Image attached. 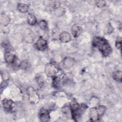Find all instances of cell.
<instances>
[{
    "label": "cell",
    "mask_w": 122,
    "mask_h": 122,
    "mask_svg": "<svg viewBox=\"0 0 122 122\" xmlns=\"http://www.w3.org/2000/svg\"><path fill=\"white\" fill-rule=\"evenodd\" d=\"M93 47L98 48L104 57L108 56L112 52V48L108 41L104 38L95 37L92 42Z\"/></svg>",
    "instance_id": "obj_1"
},
{
    "label": "cell",
    "mask_w": 122,
    "mask_h": 122,
    "mask_svg": "<svg viewBox=\"0 0 122 122\" xmlns=\"http://www.w3.org/2000/svg\"><path fill=\"white\" fill-rule=\"evenodd\" d=\"M106 110L104 106L100 105L92 108L90 111V118L92 121H98L103 115Z\"/></svg>",
    "instance_id": "obj_2"
},
{
    "label": "cell",
    "mask_w": 122,
    "mask_h": 122,
    "mask_svg": "<svg viewBox=\"0 0 122 122\" xmlns=\"http://www.w3.org/2000/svg\"><path fill=\"white\" fill-rule=\"evenodd\" d=\"M4 110L7 112H13L16 111L17 105L16 103L10 98H5L2 102Z\"/></svg>",
    "instance_id": "obj_3"
},
{
    "label": "cell",
    "mask_w": 122,
    "mask_h": 122,
    "mask_svg": "<svg viewBox=\"0 0 122 122\" xmlns=\"http://www.w3.org/2000/svg\"><path fill=\"white\" fill-rule=\"evenodd\" d=\"M58 71V68L52 63L47 64L45 68V72L48 77H54Z\"/></svg>",
    "instance_id": "obj_4"
},
{
    "label": "cell",
    "mask_w": 122,
    "mask_h": 122,
    "mask_svg": "<svg viewBox=\"0 0 122 122\" xmlns=\"http://www.w3.org/2000/svg\"><path fill=\"white\" fill-rule=\"evenodd\" d=\"M4 58L6 62L10 65H14L17 61V57L15 54L10 51H7L4 54Z\"/></svg>",
    "instance_id": "obj_5"
},
{
    "label": "cell",
    "mask_w": 122,
    "mask_h": 122,
    "mask_svg": "<svg viewBox=\"0 0 122 122\" xmlns=\"http://www.w3.org/2000/svg\"><path fill=\"white\" fill-rule=\"evenodd\" d=\"M38 115L41 121L42 122H48L50 119L49 112L44 108H41L40 110Z\"/></svg>",
    "instance_id": "obj_6"
},
{
    "label": "cell",
    "mask_w": 122,
    "mask_h": 122,
    "mask_svg": "<svg viewBox=\"0 0 122 122\" xmlns=\"http://www.w3.org/2000/svg\"><path fill=\"white\" fill-rule=\"evenodd\" d=\"M34 46L38 50L43 51L47 49L48 44L47 41L45 39L40 38L35 43Z\"/></svg>",
    "instance_id": "obj_7"
},
{
    "label": "cell",
    "mask_w": 122,
    "mask_h": 122,
    "mask_svg": "<svg viewBox=\"0 0 122 122\" xmlns=\"http://www.w3.org/2000/svg\"><path fill=\"white\" fill-rule=\"evenodd\" d=\"M29 99L30 102L35 103L39 99L38 96L36 92L32 87H29L27 90Z\"/></svg>",
    "instance_id": "obj_8"
},
{
    "label": "cell",
    "mask_w": 122,
    "mask_h": 122,
    "mask_svg": "<svg viewBox=\"0 0 122 122\" xmlns=\"http://www.w3.org/2000/svg\"><path fill=\"white\" fill-rule=\"evenodd\" d=\"M71 33L74 38L79 37L82 31V29L79 24H75L73 25L71 29Z\"/></svg>",
    "instance_id": "obj_9"
},
{
    "label": "cell",
    "mask_w": 122,
    "mask_h": 122,
    "mask_svg": "<svg viewBox=\"0 0 122 122\" xmlns=\"http://www.w3.org/2000/svg\"><path fill=\"white\" fill-rule=\"evenodd\" d=\"M59 39L61 42L63 43H67L71 41V37L68 32L63 31L60 34Z\"/></svg>",
    "instance_id": "obj_10"
},
{
    "label": "cell",
    "mask_w": 122,
    "mask_h": 122,
    "mask_svg": "<svg viewBox=\"0 0 122 122\" xmlns=\"http://www.w3.org/2000/svg\"><path fill=\"white\" fill-rule=\"evenodd\" d=\"M74 63V60L71 57H66L63 61V65L64 68L69 69L71 68Z\"/></svg>",
    "instance_id": "obj_11"
},
{
    "label": "cell",
    "mask_w": 122,
    "mask_h": 122,
    "mask_svg": "<svg viewBox=\"0 0 122 122\" xmlns=\"http://www.w3.org/2000/svg\"><path fill=\"white\" fill-rule=\"evenodd\" d=\"M17 9L18 10L22 13L27 12L29 10V6L25 3H18L17 5Z\"/></svg>",
    "instance_id": "obj_12"
},
{
    "label": "cell",
    "mask_w": 122,
    "mask_h": 122,
    "mask_svg": "<svg viewBox=\"0 0 122 122\" xmlns=\"http://www.w3.org/2000/svg\"><path fill=\"white\" fill-rule=\"evenodd\" d=\"M27 21L29 24L30 25H34L37 23V19L36 17L32 14H29L27 18Z\"/></svg>",
    "instance_id": "obj_13"
},
{
    "label": "cell",
    "mask_w": 122,
    "mask_h": 122,
    "mask_svg": "<svg viewBox=\"0 0 122 122\" xmlns=\"http://www.w3.org/2000/svg\"><path fill=\"white\" fill-rule=\"evenodd\" d=\"M112 77L113 79L117 82L122 81V71L119 70L113 72Z\"/></svg>",
    "instance_id": "obj_14"
},
{
    "label": "cell",
    "mask_w": 122,
    "mask_h": 122,
    "mask_svg": "<svg viewBox=\"0 0 122 122\" xmlns=\"http://www.w3.org/2000/svg\"><path fill=\"white\" fill-rule=\"evenodd\" d=\"M10 21V19L7 15L4 14H3L1 15L0 22L3 25L7 26L9 24Z\"/></svg>",
    "instance_id": "obj_15"
},
{
    "label": "cell",
    "mask_w": 122,
    "mask_h": 122,
    "mask_svg": "<svg viewBox=\"0 0 122 122\" xmlns=\"http://www.w3.org/2000/svg\"><path fill=\"white\" fill-rule=\"evenodd\" d=\"M33 34L31 33V31H27V34H25V39L28 42H32L33 41Z\"/></svg>",
    "instance_id": "obj_16"
},
{
    "label": "cell",
    "mask_w": 122,
    "mask_h": 122,
    "mask_svg": "<svg viewBox=\"0 0 122 122\" xmlns=\"http://www.w3.org/2000/svg\"><path fill=\"white\" fill-rule=\"evenodd\" d=\"M60 85V79L59 77L54 76L53 79L52 85L55 88H58Z\"/></svg>",
    "instance_id": "obj_17"
},
{
    "label": "cell",
    "mask_w": 122,
    "mask_h": 122,
    "mask_svg": "<svg viewBox=\"0 0 122 122\" xmlns=\"http://www.w3.org/2000/svg\"><path fill=\"white\" fill-rule=\"evenodd\" d=\"M113 31V28L111 26V25L110 23H108L107 25V26L105 27L104 29V33L106 35H109L111 34Z\"/></svg>",
    "instance_id": "obj_18"
},
{
    "label": "cell",
    "mask_w": 122,
    "mask_h": 122,
    "mask_svg": "<svg viewBox=\"0 0 122 122\" xmlns=\"http://www.w3.org/2000/svg\"><path fill=\"white\" fill-rule=\"evenodd\" d=\"M39 26L42 29H46L47 28V23L45 20H41L39 22Z\"/></svg>",
    "instance_id": "obj_19"
},
{
    "label": "cell",
    "mask_w": 122,
    "mask_h": 122,
    "mask_svg": "<svg viewBox=\"0 0 122 122\" xmlns=\"http://www.w3.org/2000/svg\"><path fill=\"white\" fill-rule=\"evenodd\" d=\"M115 46L118 49H121L122 47V38L119 37L117 38L115 41Z\"/></svg>",
    "instance_id": "obj_20"
},
{
    "label": "cell",
    "mask_w": 122,
    "mask_h": 122,
    "mask_svg": "<svg viewBox=\"0 0 122 122\" xmlns=\"http://www.w3.org/2000/svg\"><path fill=\"white\" fill-rule=\"evenodd\" d=\"M1 76L2 79L4 81H7L10 78V75L8 73V72L6 71H3L2 72H1Z\"/></svg>",
    "instance_id": "obj_21"
},
{
    "label": "cell",
    "mask_w": 122,
    "mask_h": 122,
    "mask_svg": "<svg viewBox=\"0 0 122 122\" xmlns=\"http://www.w3.org/2000/svg\"><path fill=\"white\" fill-rule=\"evenodd\" d=\"M96 5L99 8H103L106 5V2L104 0H98L96 1Z\"/></svg>",
    "instance_id": "obj_22"
},
{
    "label": "cell",
    "mask_w": 122,
    "mask_h": 122,
    "mask_svg": "<svg viewBox=\"0 0 122 122\" xmlns=\"http://www.w3.org/2000/svg\"><path fill=\"white\" fill-rule=\"evenodd\" d=\"M28 62L27 61H22L20 64V67L21 68H23V69H25V68H26L28 67Z\"/></svg>",
    "instance_id": "obj_23"
}]
</instances>
